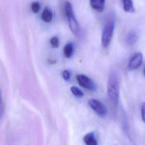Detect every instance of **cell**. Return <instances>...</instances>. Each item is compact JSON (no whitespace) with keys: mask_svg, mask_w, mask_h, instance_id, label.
Returning <instances> with one entry per match:
<instances>
[{"mask_svg":"<svg viewBox=\"0 0 145 145\" xmlns=\"http://www.w3.org/2000/svg\"><path fill=\"white\" fill-rule=\"evenodd\" d=\"M84 143L87 145H97V141L93 133H89L84 135L83 138Z\"/></svg>","mask_w":145,"mask_h":145,"instance_id":"cell-9","label":"cell"},{"mask_svg":"<svg viewBox=\"0 0 145 145\" xmlns=\"http://www.w3.org/2000/svg\"><path fill=\"white\" fill-rule=\"evenodd\" d=\"M70 91L72 92V93L76 97H83L84 95L83 92L77 87H75V86L71 87Z\"/></svg>","mask_w":145,"mask_h":145,"instance_id":"cell-13","label":"cell"},{"mask_svg":"<svg viewBox=\"0 0 145 145\" xmlns=\"http://www.w3.org/2000/svg\"><path fill=\"white\" fill-rule=\"evenodd\" d=\"M143 55L141 53H137L130 59L129 62L128 68L130 70L137 69L142 63Z\"/></svg>","mask_w":145,"mask_h":145,"instance_id":"cell-6","label":"cell"},{"mask_svg":"<svg viewBox=\"0 0 145 145\" xmlns=\"http://www.w3.org/2000/svg\"><path fill=\"white\" fill-rule=\"evenodd\" d=\"M65 11L71 32L75 35H78L80 31L79 25L75 16L72 6L69 1H66L65 3Z\"/></svg>","mask_w":145,"mask_h":145,"instance_id":"cell-2","label":"cell"},{"mask_svg":"<svg viewBox=\"0 0 145 145\" xmlns=\"http://www.w3.org/2000/svg\"><path fill=\"white\" fill-rule=\"evenodd\" d=\"M123 8L125 11L127 12L133 13L135 12L133 2L131 0H122Z\"/></svg>","mask_w":145,"mask_h":145,"instance_id":"cell-11","label":"cell"},{"mask_svg":"<svg viewBox=\"0 0 145 145\" xmlns=\"http://www.w3.org/2000/svg\"><path fill=\"white\" fill-rule=\"evenodd\" d=\"M76 79L79 84L82 87L89 91H95L96 89V84L88 76L83 74H79L76 76Z\"/></svg>","mask_w":145,"mask_h":145,"instance_id":"cell-5","label":"cell"},{"mask_svg":"<svg viewBox=\"0 0 145 145\" xmlns=\"http://www.w3.org/2000/svg\"><path fill=\"white\" fill-rule=\"evenodd\" d=\"M138 36L137 33L134 31H130L127 34V36L125 39V41L127 45L129 46L133 45L137 41Z\"/></svg>","mask_w":145,"mask_h":145,"instance_id":"cell-8","label":"cell"},{"mask_svg":"<svg viewBox=\"0 0 145 145\" xmlns=\"http://www.w3.org/2000/svg\"><path fill=\"white\" fill-rule=\"evenodd\" d=\"M42 20L46 23H49L53 19V13L48 8H45L41 14Z\"/></svg>","mask_w":145,"mask_h":145,"instance_id":"cell-12","label":"cell"},{"mask_svg":"<svg viewBox=\"0 0 145 145\" xmlns=\"http://www.w3.org/2000/svg\"><path fill=\"white\" fill-rule=\"evenodd\" d=\"M92 8L99 12H102L105 7V0H89Z\"/></svg>","mask_w":145,"mask_h":145,"instance_id":"cell-7","label":"cell"},{"mask_svg":"<svg viewBox=\"0 0 145 145\" xmlns=\"http://www.w3.org/2000/svg\"><path fill=\"white\" fill-rule=\"evenodd\" d=\"M115 23L114 20L110 19L105 23L101 35V45L104 48H107L112 41Z\"/></svg>","mask_w":145,"mask_h":145,"instance_id":"cell-3","label":"cell"},{"mask_svg":"<svg viewBox=\"0 0 145 145\" xmlns=\"http://www.w3.org/2000/svg\"><path fill=\"white\" fill-rule=\"evenodd\" d=\"M74 53V44L71 42L67 43L63 48V55L66 58L71 57Z\"/></svg>","mask_w":145,"mask_h":145,"instance_id":"cell-10","label":"cell"},{"mask_svg":"<svg viewBox=\"0 0 145 145\" xmlns=\"http://www.w3.org/2000/svg\"><path fill=\"white\" fill-rule=\"evenodd\" d=\"M140 111H141V116L143 122H144V103H143L140 106Z\"/></svg>","mask_w":145,"mask_h":145,"instance_id":"cell-18","label":"cell"},{"mask_svg":"<svg viewBox=\"0 0 145 145\" xmlns=\"http://www.w3.org/2000/svg\"><path fill=\"white\" fill-rule=\"evenodd\" d=\"M107 93L110 101L117 105L120 95V83L117 72L112 70L110 72L107 80Z\"/></svg>","mask_w":145,"mask_h":145,"instance_id":"cell-1","label":"cell"},{"mask_svg":"<svg viewBox=\"0 0 145 145\" xmlns=\"http://www.w3.org/2000/svg\"><path fill=\"white\" fill-rule=\"evenodd\" d=\"M40 9V5L38 2H34L31 4V10L34 13H37Z\"/></svg>","mask_w":145,"mask_h":145,"instance_id":"cell-15","label":"cell"},{"mask_svg":"<svg viewBox=\"0 0 145 145\" xmlns=\"http://www.w3.org/2000/svg\"><path fill=\"white\" fill-rule=\"evenodd\" d=\"M50 43L53 48H57L59 46V40L57 37L53 36L50 40Z\"/></svg>","mask_w":145,"mask_h":145,"instance_id":"cell-14","label":"cell"},{"mask_svg":"<svg viewBox=\"0 0 145 145\" xmlns=\"http://www.w3.org/2000/svg\"><path fill=\"white\" fill-rule=\"evenodd\" d=\"M4 113V105L3 103V99L2 97V92L0 88V120L2 118Z\"/></svg>","mask_w":145,"mask_h":145,"instance_id":"cell-16","label":"cell"},{"mask_svg":"<svg viewBox=\"0 0 145 145\" xmlns=\"http://www.w3.org/2000/svg\"><path fill=\"white\" fill-rule=\"evenodd\" d=\"M88 104L89 107L99 116L105 117L106 115L107 108L101 101L97 99H91L88 100Z\"/></svg>","mask_w":145,"mask_h":145,"instance_id":"cell-4","label":"cell"},{"mask_svg":"<svg viewBox=\"0 0 145 145\" xmlns=\"http://www.w3.org/2000/svg\"><path fill=\"white\" fill-rule=\"evenodd\" d=\"M62 78H63V79L65 80H69L71 76V73L70 72L69 70H65L63 71L62 73Z\"/></svg>","mask_w":145,"mask_h":145,"instance_id":"cell-17","label":"cell"}]
</instances>
